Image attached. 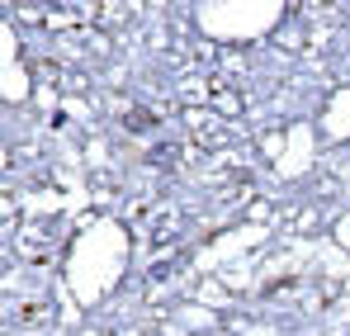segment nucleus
I'll list each match as a JSON object with an SVG mask.
<instances>
[{"instance_id": "f257e3e1", "label": "nucleus", "mask_w": 350, "mask_h": 336, "mask_svg": "<svg viewBox=\"0 0 350 336\" xmlns=\"http://www.w3.org/2000/svg\"><path fill=\"white\" fill-rule=\"evenodd\" d=\"M128 128H133V133H152V128H157V114L152 109H133L128 114Z\"/></svg>"}, {"instance_id": "f03ea898", "label": "nucleus", "mask_w": 350, "mask_h": 336, "mask_svg": "<svg viewBox=\"0 0 350 336\" xmlns=\"http://www.w3.org/2000/svg\"><path fill=\"white\" fill-rule=\"evenodd\" d=\"M175 157H180V147H175V142H161V147L152 152V166H171Z\"/></svg>"}]
</instances>
